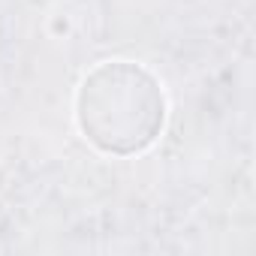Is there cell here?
<instances>
[{"label": "cell", "mask_w": 256, "mask_h": 256, "mask_svg": "<svg viewBox=\"0 0 256 256\" xmlns=\"http://www.w3.org/2000/svg\"><path fill=\"white\" fill-rule=\"evenodd\" d=\"M163 82L136 60H102L76 90V126L88 145L108 157L145 154L166 126Z\"/></svg>", "instance_id": "cell-1"}]
</instances>
